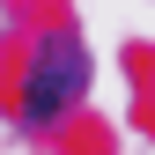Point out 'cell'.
<instances>
[{
    "mask_svg": "<svg viewBox=\"0 0 155 155\" xmlns=\"http://www.w3.org/2000/svg\"><path fill=\"white\" fill-rule=\"evenodd\" d=\"M81 89H89V52H81V37H74V30H52L45 45H37V59H30L22 118H30V126H52Z\"/></svg>",
    "mask_w": 155,
    "mask_h": 155,
    "instance_id": "obj_1",
    "label": "cell"
}]
</instances>
